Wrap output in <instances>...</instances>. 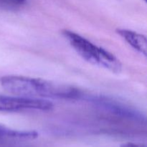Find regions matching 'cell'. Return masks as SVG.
Returning a JSON list of instances; mask_svg holds the SVG:
<instances>
[{
  "instance_id": "1",
  "label": "cell",
  "mask_w": 147,
  "mask_h": 147,
  "mask_svg": "<svg viewBox=\"0 0 147 147\" xmlns=\"http://www.w3.org/2000/svg\"><path fill=\"white\" fill-rule=\"evenodd\" d=\"M1 85L14 96L30 98L78 100L83 96V92L73 86L25 76H4L1 78Z\"/></svg>"
},
{
  "instance_id": "2",
  "label": "cell",
  "mask_w": 147,
  "mask_h": 147,
  "mask_svg": "<svg viewBox=\"0 0 147 147\" xmlns=\"http://www.w3.org/2000/svg\"><path fill=\"white\" fill-rule=\"evenodd\" d=\"M75 51L86 61L100 66L114 73L121 71L122 64L113 54L103 47H98L88 40L73 31L64 30L62 32Z\"/></svg>"
},
{
  "instance_id": "3",
  "label": "cell",
  "mask_w": 147,
  "mask_h": 147,
  "mask_svg": "<svg viewBox=\"0 0 147 147\" xmlns=\"http://www.w3.org/2000/svg\"><path fill=\"white\" fill-rule=\"evenodd\" d=\"M82 99L91 102L99 109L118 116L137 121H145L144 115L137 109L111 98L103 96H86L84 94Z\"/></svg>"
},
{
  "instance_id": "4",
  "label": "cell",
  "mask_w": 147,
  "mask_h": 147,
  "mask_svg": "<svg viewBox=\"0 0 147 147\" xmlns=\"http://www.w3.org/2000/svg\"><path fill=\"white\" fill-rule=\"evenodd\" d=\"M53 104L47 99L30 98L0 95V111L19 112L24 111H50Z\"/></svg>"
},
{
  "instance_id": "5",
  "label": "cell",
  "mask_w": 147,
  "mask_h": 147,
  "mask_svg": "<svg viewBox=\"0 0 147 147\" xmlns=\"http://www.w3.org/2000/svg\"><path fill=\"white\" fill-rule=\"evenodd\" d=\"M116 32L121 36L131 47L146 57L147 53L146 37L144 34L126 29L118 28Z\"/></svg>"
},
{
  "instance_id": "6",
  "label": "cell",
  "mask_w": 147,
  "mask_h": 147,
  "mask_svg": "<svg viewBox=\"0 0 147 147\" xmlns=\"http://www.w3.org/2000/svg\"><path fill=\"white\" fill-rule=\"evenodd\" d=\"M37 136L38 134L34 131L14 130L0 124V147H4L1 142L7 139H34Z\"/></svg>"
},
{
  "instance_id": "7",
  "label": "cell",
  "mask_w": 147,
  "mask_h": 147,
  "mask_svg": "<svg viewBox=\"0 0 147 147\" xmlns=\"http://www.w3.org/2000/svg\"><path fill=\"white\" fill-rule=\"evenodd\" d=\"M27 0H0V7L5 10L14 11L24 6Z\"/></svg>"
},
{
  "instance_id": "8",
  "label": "cell",
  "mask_w": 147,
  "mask_h": 147,
  "mask_svg": "<svg viewBox=\"0 0 147 147\" xmlns=\"http://www.w3.org/2000/svg\"><path fill=\"white\" fill-rule=\"evenodd\" d=\"M121 147H146V145L141 144L132 143V142H128V143L122 144Z\"/></svg>"
},
{
  "instance_id": "9",
  "label": "cell",
  "mask_w": 147,
  "mask_h": 147,
  "mask_svg": "<svg viewBox=\"0 0 147 147\" xmlns=\"http://www.w3.org/2000/svg\"><path fill=\"white\" fill-rule=\"evenodd\" d=\"M144 1H146V0H144Z\"/></svg>"
}]
</instances>
